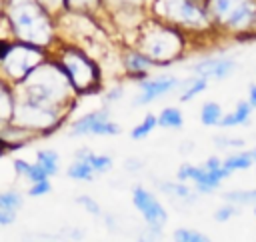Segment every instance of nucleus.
<instances>
[{
    "instance_id": "nucleus-1",
    "label": "nucleus",
    "mask_w": 256,
    "mask_h": 242,
    "mask_svg": "<svg viewBox=\"0 0 256 242\" xmlns=\"http://www.w3.org/2000/svg\"><path fill=\"white\" fill-rule=\"evenodd\" d=\"M14 30L30 44H44L50 36V24L44 12L32 0H14L10 10Z\"/></svg>"
},
{
    "instance_id": "nucleus-2",
    "label": "nucleus",
    "mask_w": 256,
    "mask_h": 242,
    "mask_svg": "<svg viewBox=\"0 0 256 242\" xmlns=\"http://www.w3.org/2000/svg\"><path fill=\"white\" fill-rule=\"evenodd\" d=\"M142 46H144L148 58H152V60L154 58H158V60H170L180 50V38L172 30L158 28L154 34L146 36V40L142 42Z\"/></svg>"
},
{
    "instance_id": "nucleus-3",
    "label": "nucleus",
    "mask_w": 256,
    "mask_h": 242,
    "mask_svg": "<svg viewBox=\"0 0 256 242\" xmlns=\"http://www.w3.org/2000/svg\"><path fill=\"white\" fill-rule=\"evenodd\" d=\"M158 8H162V12L180 22V24H188V26H204L206 24V16L204 12L192 2V0H160Z\"/></svg>"
},
{
    "instance_id": "nucleus-4",
    "label": "nucleus",
    "mask_w": 256,
    "mask_h": 242,
    "mask_svg": "<svg viewBox=\"0 0 256 242\" xmlns=\"http://www.w3.org/2000/svg\"><path fill=\"white\" fill-rule=\"evenodd\" d=\"M38 58H40L38 50H34L32 46H26V44H18V46L10 48L8 54L4 56V66L10 76L22 78L36 66Z\"/></svg>"
},
{
    "instance_id": "nucleus-5",
    "label": "nucleus",
    "mask_w": 256,
    "mask_h": 242,
    "mask_svg": "<svg viewBox=\"0 0 256 242\" xmlns=\"http://www.w3.org/2000/svg\"><path fill=\"white\" fill-rule=\"evenodd\" d=\"M132 202H134V206L142 212V216L146 218V222L152 226V230L154 232H158L160 230V226L168 220V214H166V210L162 208V204L148 192V190H144V188H134V196H132Z\"/></svg>"
},
{
    "instance_id": "nucleus-6",
    "label": "nucleus",
    "mask_w": 256,
    "mask_h": 242,
    "mask_svg": "<svg viewBox=\"0 0 256 242\" xmlns=\"http://www.w3.org/2000/svg\"><path fill=\"white\" fill-rule=\"evenodd\" d=\"M64 68L70 76V80L78 86V88H86L92 84L94 80V70L90 66V62L80 56V54H66L64 58Z\"/></svg>"
},
{
    "instance_id": "nucleus-7",
    "label": "nucleus",
    "mask_w": 256,
    "mask_h": 242,
    "mask_svg": "<svg viewBox=\"0 0 256 242\" xmlns=\"http://www.w3.org/2000/svg\"><path fill=\"white\" fill-rule=\"evenodd\" d=\"M234 68H236V62L232 58H208V60H202L192 66V70L198 72V76L216 78V80L230 76Z\"/></svg>"
},
{
    "instance_id": "nucleus-8",
    "label": "nucleus",
    "mask_w": 256,
    "mask_h": 242,
    "mask_svg": "<svg viewBox=\"0 0 256 242\" xmlns=\"http://www.w3.org/2000/svg\"><path fill=\"white\" fill-rule=\"evenodd\" d=\"M174 86H178V80L174 76H162V78H154V80H144L140 84L142 94L136 98V104H148V102L156 100L158 96L170 92Z\"/></svg>"
},
{
    "instance_id": "nucleus-9",
    "label": "nucleus",
    "mask_w": 256,
    "mask_h": 242,
    "mask_svg": "<svg viewBox=\"0 0 256 242\" xmlns=\"http://www.w3.org/2000/svg\"><path fill=\"white\" fill-rule=\"evenodd\" d=\"M248 0H210L208 6H210V12L212 16L220 22V24H226Z\"/></svg>"
},
{
    "instance_id": "nucleus-10",
    "label": "nucleus",
    "mask_w": 256,
    "mask_h": 242,
    "mask_svg": "<svg viewBox=\"0 0 256 242\" xmlns=\"http://www.w3.org/2000/svg\"><path fill=\"white\" fill-rule=\"evenodd\" d=\"M250 114H252V106H250V102H248V100H242V102H238L236 110H234L232 114L222 116L218 124L224 126V128H228V126H238V124H248Z\"/></svg>"
},
{
    "instance_id": "nucleus-11",
    "label": "nucleus",
    "mask_w": 256,
    "mask_h": 242,
    "mask_svg": "<svg viewBox=\"0 0 256 242\" xmlns=\"http://www.w3.org/2000/svg\"><path fill=\"white\" fill-rule=\"evenodd\" d=\"M104 118H108V112H106V110H94V112L82 116L80 120H76L74 126H72V130H70V134H74V136H76V134H90V128H92L98 120H104Z\"/></svg>"
},
{
    "instance_id": "nucleus-12",
    "label": "nucleus",
    "mask_w": 256,
    "mask_h": 242,
    "mask_svg": "<svg viewBox=\"0 0 256 242\" xmlns=\"http://www.w3.org/2000/svg\"><path fill=\"white\" fill-rule=\"evenodd\" d=\"M254 162H252V152H238V154H230L226 160H222V166L230 172L234 170H246L250 168Z\"/></svg>"
},
{
    "instance_id": "nucleus-13",
    "label": "nucleus",
    "mask_w": 256,
    "mask_h": 242,
    "mask_svg": "<svg viewBox=\"0 0 256 242\" xmlns=\"http://www.w3.org/2000/svg\"><path fill=\"white\" fill-rule=\"evenodd\" d=\"M14 168H16V172H20V174H24L26 178H30L32 182H38V180H46L48 178V174L42 170V166L40 164H28V162H24V160H16L14 162Z\"/></svg>"
},
{
    "instance_id": "nucleus-14",
    "label": "nucleus",
    "mask_w": 256,
    "mask_h": 242,
    "mask_svg": "<svg viewBox=\"0 0 256 242\" xmlns=\"http://www.w3.org/2000/svg\"><path fill=\"white\" fill-rule=\"evenodd\" d=\"M156 120H158V124L164 126V128H180L182 122H184L182 112H180L178 108H164Z\"/></svg>"
},
{
    "instance_id": "nucleus-15",
    "label": "nucleus",
    "mask_w": 256,
    "mask_h": 242,
    "mask_svg": "<svg viewBox=\"0 0 256 242\" xmlns=\"http://www.w3.org/2000/svg\"><path fill=\"white\" fill-rule=\"evenodd\" d=\"M36 160H38L36 164H40L42 170L48 176H54L58 172V156H56V152H52V150H40L36 154Z\"/></svg>"
},
{
    "instance_id": "nucleus-16",
    "label": "nucleus",
    "mask_w": 256,
    "mask_h": 242,
    "mask_svg": "<svg viewBox=\"0 0 256 242\" xmlns=\"http://www.w3.org/2000/svg\"><path fill=\"white\" fill-rule=\"evenodd\" d=\"M220 118H222V108H220V104H216V102H206V104L202 106V110H200V120H202V124L214 126V124L220 122Z\"/></svg>"
},
{
    "instance_id": "nucleus-17",
    "label": "nucleus",
    "mask_w": 256,
    "mask_h": 242,
    "mask_svg": "<svg viewBox=\"0 0 256 242\" xmlns=\"http://www.w3.org/2000/svg\"><path fill=\"white\" fill-rule=\"evenodd\" d=\"M76 158L86 160V162H88V164L94 168V172H106V170L112 166V158H110V156H100V154L78 152V154H76Z\"/></svg>"
},
{
    "instance_id": "nucleus-18",
    "label": "nucleus",
    "mask_w": 256,
    "mask_h": 242,
    "mask_svg": "<svg viewBox=\"0 0 256 242\" xmlns=\"http://www.w3.org/2000/svg\"><path fill=\"white\" fill-rule=\"evenodd\" d=\"M92 174H94V168L82 158H76V162L68 168V176L74 180H90Z\"/></svg>"
},
{
    "instance_id": "nucleus-19",
    "label": "nucleus",
    "mask_w": 256,
    "mask_h": 242,
    "mask_svg": "<svg viewBox=\"0 0 256 242\" xmlns=\"http://www.w3.org/2000/svg\"><path fill=\"white\" fill-rule=\"evenodd\" d=\"M224 200L236 204H256V188L252 190H230L224 192Z\"/></svg>"
},
{
    "instance_id": "nucleus-20",
    "label": "nucleus",
    "mask_w": 256,
    "mask_h": 242,
    "mask_svg": "<svg viewBox=\"0 0 256 242\" xmlns=\"http://www.w3.org/2000/svg\"><path fill=\"white\" fill-rule=\"evenodd\" d=\"M158 188H160L162 192H166V194L184 198V200H188V202H192V200L196 198L194 192H192L188 186H184V184H168V182H162V184H158Z\"/></svg>"
},
{
    "instance_id": "nucleus-21",
    "label": "nucleus",
    "mask_w": 256,
    "mask_h": 242,
    "mask_svg": "<svg viewBox=\"0 0 256 242\" xmlns=\"http://www.w3.org/2000/svg\"><path fill=\"white\" fill-rule=\"evenodd\" d=\"M158 124V120H156V116H152V114H148L134 130H132V138L134 140H142L144 136H148L152 130H154V126Z\"/></svg>"
},
{
    "instance_id": "nucleus-22",
    "label": "nucleus",
    "mask_w": 256,
    "mask_h": 242,
    "mask_svg": "<svg viewBox=\"0 0 256 242\" xmlns=\"http://www.w3.org/2000/svg\"><path fill=\"white\" fill-rule=\"evenodd\" d=\"M126 64H128V68H132V70L144 72L146 68H150V66L154 64V60H152V58H148L146 54H128Z\"/></svg>"
},
{
    "instance_id": "nucleus-23",
    "label": "nucleus",
    "mask_w": 256,
    "mask_h": 242,
    "mask_svg": "<svg viewBox=\"0 0 256 242\" xmlns=\"http://www.w3.org/2000/svg\"><path fill=\"white\" fill-rule=\"evenodd\" d=\"M22 206V196L16 192H0V210H16Z\"/></svg>"
},
{
    "instance_id": "nucleus-24",
    "label": "nucleus",
    "mask_w": 256,
    "mask_h": 242,
    "mask_svg": "<svg viewBox=\"0 0 256 242\" xmlns=\"http://www.w3.org/2000/svg\"><path fill=\"white\" fill-rule=\"evenodd\" d=\"M206 84H208V78H204V76H198V78H194V82L186 88V92H182V96H180V100L182 102H188V100H192L194 96H198L204 88H206Z\"/></svg>"
},
{
    "instance_id": "nucleus-25",
    "label": "nucleus",
    "mask_w": 256,
    "mask_h": 242,
    "mask_svg": "<svg viewBox=\"0 0 256 242\" xmlns=\"http://www.w3.org/2000/svg\"><path fill=\"white\" fill-rule=\"evenodd\" d=\"M174 240H180V242H204L206 236L200 234V232H194V230L178 228V230L174 232Z\"/></svg>"
},
{
    "instance_id": "nucleus-26",
    "label": "nucleus",
    "mask_w": 256,
    "mask_h": 242,
    "mask_svg": "<svg viewBox=\"0 0 256 242\" xmlns=\"http://www.w3.org/2000/svg\"><path fill=\"white\" fill-rule=\"evenodd\" d=\"M234 214H236V208H234L232 204H224V206H220V208L216 210L214 218H216L218 222H226V220H230Z\"/></svg>"
},
{
    "instance_id": "nucleus-27",
    "label": "nucleus",
    "mask_w": 256,
    "mask_h": 242,
    "mask_svg": "<svg viewBox=\"0 0 256 242\" xmlns=\"http://www.w3.org/2000/svg\"><path fill=\"white\" fill-rule=\"evenodd\" d=\"M78 204H80V206H84V208H86L90 214H94V216H98V214H100L98 204H96L92 198H88V196H80V198H78Z\"/></svg>"
},
{
    "instance_id": "nucleus-28",
    "label": "nucleus",
    "mask_w": 256,
    "mask_h": 242,
    "mask_svg": "<svg viewBox=\"0 0 256 242\" xmlns=\"http://www.w3.org/2000/svg\"><path fill=\"white\" fill-rule=\"evenodd\" d=\"M48 192H50L48 180H38V182H34V186L30 188V194H32V196H42V194H48Z\"/></svg>"
},
{
    "instance_id": "nucleus-29",
    "label": "nucleus",
    "mask_w": 256,
    "mask_h": 242,
    "mask_svg": "<svg viewBox=\"0 0 256 242\" xmlns=\"http://www.w3.org/2000/svg\"><path fill=\"white\" fill-rule=\"evenodd\" d=\"M218 146H244L242 140H230V138H216L214 140Z\"/></svg>"
},
{
    "instance_id": "nucleus-30",
    "label": "nucleus",
    "mask_w": 256,
    "mask_h": 242,
    "mask_svg": "<svg viewBox=\"0 0 256 242\" xmlns=\"http://www.w3.org/2000/svg\"><path fill=\"white\" fill-rule=\"evenodd\" d=\"M12 222H14L12 212H8V210H0V226H8V224H12Z\"/></svg>"
},
{
    "instance_id": "nucleus-31",
    "label": "nucleus",
    "mask_w": 256,
    "mask_h": 242,
    "mask_svg": "<svg viewBox=\"0 0 256 242\" xmlns=\"http://www.w3.org/2000/svg\"><path fill=\"white\" fill-rule=\"evenodd\" d=\"M8 108H10V104H8V98L4 96V92H2V86H0V116H4V114L8 112Z\"/></svg>"
},
{
    "instance_id": "nucleus-32",
    "label": "nucleus",
    "mask_w": 256,
    "mask_h": 242,
    "mask_svg": "<svg viewBox=\"0 0 256 242\" xmlns=\"http://www.w3.org/2000/svg\"><path fill=\"white\" fill-rule=\"evenodd\" d=\"M218 166H222V160H220L218 156H212V158H208V160H206V164H204V168H208V170H212V168H218Z\"/></svg>"
},
{
    "instance_id": "nucleus-33",
    "label": "nucleus",
    "mask_w": 256,
    "mask_h": 242,
    "mask_svg": "<svg viewBox=\"0 0 256 242\" xmlns=\"http://www.w3.org/2000/svg\"><path fill=\"white\" fill-rule=\"evenodd\" d=\"M248 102H250L252 108H256V84H252L250 90H248Z\"/></svg>"
},
{
    "instance_id": "nucleus-34",
    "label": "nucleus",
    "mask_w": 256,
    "mask_h": 242,
    "mask_svg": "<svg viewBox=\"0 0 256 242\" xmlns=\"http://www.w3.org/2000/svg\"><path fill=\"white\" fill-rule=\"evenodd\" d=\"M120 96H122V90H120V88H114V92H108L106 98H108V100H116V98H120Z\"/></svg>"
},
{
    "instance_id": "nucleus-35",
    "label": "nucleus",
    "mask_w": 256,
    "mask_h": 242,
    "mask_svg": "<svg viewBox=\"0 0 256 242\" xmlns=\"http://www.w3.org/2000/svg\"><path fill=\"white\" fill-rule=\"evenodd\" d=\"M68 2H72V4H78V6H84L86 2H90V0H68Z\"/></svg>"
},
{
    "instance_id": "nucleus-36",
    "label": "nucleus",
    "mask_w": 256,
    "mask_h": 242,
    "mask_svg": "<svg viewBox=\"0 0 256 242\" xmlns=\"http://www.w3.org/2000/svg\"><path fill=\"white\" fill-rule=\"evenodd\" d=\"M252 152V162H254V166H256V148L254 150H250Z\"/></svg>"
},
{
    "instance_id": "nucleus-37",
    "label": "nucleus",
    "mask_w": 256,
    "mask_h": 242,
    "mask_svg": "<svg viewBox=\"0 0 256 242\" xmlns=\"http://www.w3.org/2000/svg\"><path fill=\"white\" fill-rule=\"evenodd\" d=\"M42 2H46V4H58L60 0H42Z\"/></svg>"
},
{
    "instance_id": "nucleus-38",
    "label": "nucleus",
    "mask_w": 256,
    "mask_h": 242,
    "mask_svg": "<svg viewBox=\"0 0 256 242\" xmlns=\"http://www.w3.org/2000/svg\"><path fill=\"white\" fill-rule=\"evenodd\" d=\"M254 214H256V204H254Z\"/></svg>"
}]
</instances>
